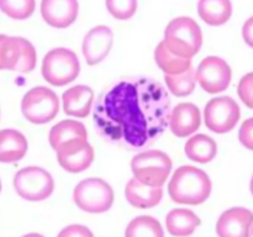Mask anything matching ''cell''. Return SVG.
<instances>
[{"label":"cell","mask_w":253,"mask_h":237,"mask_svg":"<svg viewBox=\"0 0 253 237\" xmlns=\"http://www.w3.org/2000/svg\"><path fill=\"white\" fill-rule=\"evenodd\" d=\"M172 111L167 88L147 77L114 81L96 99L93 122L106 142L127 151L147 150L169 125Z\"/></svg>","instance_id":"cell-1"},{"label":"cell","mask_w":253,"mask_h":237,"mask_svg":"<svg viewBox=\"0 0 253 237\" xmlns=\"http://www.w3.org/2000/svg\"><path fill=\"white\" fill-rule=\"evenodd\" d=\"M212 184L209 175L194 165H180L168 183L170 199L182 205H200L209 199Z\"/></svg>","instance_id":"cell-2"},{"label":"cell","mask_w":253,"mask_h":237,"mask_svg":"<svg viewBox=\"0 0 253 237\" xmlns=\"http://www.w3.org/2000/svg\"><path fill=\"white\" fill-rule=\"evenodd\" d=\"M163 42L175 56L192 59L202 48V29L192 17H175L166 27Z\"/></svg>","instance_id":"cell-3"},{"label":"cell","mask_w":253,"mask_h":237,"mask_svg":"<svg viewBox=\"0 0 253 237\" xmlns=\"http://www.w3.org/2000/svg\"><path fill=\"white\" fill-rule=\"evenodd\" d=\"M41 73L44 80L51 85L64 86L78 78L81 73V62L72 49L58 47L44 54Z\"/></svg>","instance_id":"cell-4"},{"label":"cell","mask_w":253,"mask_h":237,"mask_svg":"<svg viewBox=\"0 0 253 237\" xmlns=\"http://www.w3.org/2000/svg\"><path fill=\"white\" fill-rule=\"evenodd\" d=\"M172 159L160 150H145L131 160L133 178L151 187H163L172 172Z\"/></svg>","instance_id":"cell-5"},{"label":"cell","mask_w":253,"mask_h":237,"mask_svg":"<svg viewBox=\"0 0 253 237\" xmlns=\"http://www.w3.org/2000/svg\"><path fill=\"white\" fill-rule=\"evenodd\" d=\"M73 200L77 206L89 214H103L114 204V190L101 178H86L76 185Z\"/></svg>","instance_id":"cell-6"},{"label":"cell","mask_w":253,"mask_h":237,"mask_svg":"<svg viewBox=\"0 0 253 237\" xmlns=\"http://www.w3.org/2000/svg\"><path fill=\"white\" fill-rule=\"evenodd\" d=\"M21 113L27 121L36 125L49 122L59 113L58 95L47 86H35L22 98Z\"/></svg>","instance_id":"cell-7"},{"label":"cell","mask_w":253,"mask_h":237,"mask_svg":"<svg viewBox=\"0 0 253 237\" xmlns=\"http://www.w3.org/2000/svg\"><path fill=\"white\" fill-rule=\"evenodd\" d=\"M14 188L20 198L29 201L48 199L54 190L51 173L36 165L20 169L14 177Z\"/></svg>","instance_id":"cell-8"},{"label":"cell","mask_w":253,"mask_h":237,"mask_svg":"<svg viewBox=\"0 0 253 237\" xmlns=\"http://www.w3.org/2000/svg\"><path fill=\"white\" fill-rule=\"evenodd\" d=\"M241 118V109L231 96H216L208 101L204 109V122L215 133H226L234 130Z\"/></svg>","instance_id":"cell-9"},{"label":"cell","mask_w":253,"mask_h":237,"mask_svg":"<svg viewBox=\"0 0 253 237\" xmlns=\"http://www.w3.org/2000/svg\"><path fill=\"white\" fill-rule=\"evenodd\" d=\"M197 79L203 90L207 93H222L231 83V67L221 57L209 56L198 66Z\"/></svg>","instance_id":"cell-10"},{"label":"cell","mask_w":253,"mask_h":237,"mask_svg":"<svg viewBox=\"0 0 253 237\" xmlns=\"http://www.w3.org/2000/svg\"><path fill=\"white\" fill-rule=\"evenodd\" d=\"M54 152L59 165L69 173L84 172L94 160V148L85 138L64 143Z\"/></svg>","instance_id":"cell-11"},{"label":"cell","mask_w":253,"mask_h":237,"mask_svg":"<svg viewBox=\"0 0 253 237\" xmlns=\"http://www.w3.org/2000/svg\"><path fill=\"white\" fill-rule=\"evenodd\" d=\"M219 237H253V211L242 206L230 207L216 222Z\"/></svg>","instance_id":"cell-12"},{"label":"cell","mask_w":253,"mask_h":237,"mask_svg":"<svg viewBox=\"0 0 253 237\" xmlns=\"http://www.w3.org/2000/svg\"><path fill=\"white\" fill-rule=\"evenodd\" d=\"M114 42V34L105 25L93 27L84 36L82 52L89 66H96L108 57Z\"/></svg>","instance_id":"cell-13"},{"label":"cell","mask_w":253,"mask_h":237,"mask_svg":"<svg viewBox=\"0 0 253 237\" xmlns=\"http://www.w3.org/2000/svg\"><path fill=\"white\" fill-rule=\"evenodd\" d=\"M79 14L78 0H41V16L54 29H67Z\"/></svg>","instance_id":"cell-14"},{"label":"cell","mask_w":253,"mask_h":237,"mask_svg":"<svg viewBox=\"0 0 253 237\" xmlns=\"http://www.w3.org/2000/svg\"><path fill=\"white\" fill-rule=\"evenodd\" d=\"M202 125V114L193 103H180L172 109L169 116V130L174 136L185 138L193 136Z\"/></svg>","instance_id":"cell-15"},{"label":"cell","mask_w":253,"mask_h":237,"mask_svg":"<svg viewBox=\"0 0 253 237\" xmlns=\"http://www.w3.org/2000/svg\"><path fill=\"white\" fill-rule=\"evenodd\" d=\"M94 91L90 86L79 84L67 89L62 95V105L66 115L84 118L94 108Z\"/></svg>","instance_id":"cell-16"},{"label":"cell","mask_w":253,"mask_h":237,"mask_svg":"<svg viewBox=\"0 0 253 237\" xmlns=\"http://www.w3.org/2000/svg\"><path fill=\"white\" fill-rule=\"evenodd\" d=\"M125 198L128 204L137 209H151L157 206L163 198L161 187H151L131 178L125 187Z\"/></svg>","instance_id":"cell-17"},{"label":"cell","mask_w":253,"mask_h":237,"mask_svg":"<svg viewBox=\"0 0 253 237\" xmlns=\"http://www.w3.org/2000/svg\"><path fill=\"white\" fill-rule=\"evenodd\" d=\"M202 224L200 217L193 210L177 207L170 210L166 216L167 231L174 237H188L194 234Z\"/></svg>","instance_id":"cell-18"},{"label":"cell","mask_w":253,"mask_h":237,"mask_svg":"<svg viewBox=\"0 0 253 237\" xmlns=\"http://www.w3.org/2000/svg\"><path fill=\"white\" fill-rule=\"evenodd\" d=\"M29 148L26 137L20 131L5 128L0 131V162L14 163L25 157Z\"/></svg>","instance_id":"cell-19"},{"label":"cell","mask_w":253,"mask_h":237,"mask_svg":"<svg viewBox=\"0 0 253 237\" xmlns=\"http://www.w3.org/2000/svg\"><path fill=\"white\" fill-rule=\"evenodd\" d=\"M184 153L187 158L197 163H209L216 157L217 143L210 136L197 133L188 138L184 145Z\"/></svg>","instance_id":"cell-20"},{"label":"cell","mask_w":253,"mask_h":237,"mask_svg":"<svg viewBox=\"0 0 253 237\" xmlns=\"http://www.w3.org/2000/svg\"><path fill=\"white\" fill-rule=\"evenodd\" d=\"M81 138L88 140V132H86L85 126L81 121L72 120V118L59 121L49 130L48 133L49 145L53 148V151H56L59 146L64 145V143L74 140H81Z\"/></svg>","instance_id":"cell-21"},{"label":"cell","mask_w":253,"mask_h":237,"mask_svg":"<svg viewBox=\"0 0 253 237\" xmlns=\"http://www.w3.org/2000/svg\"><path fill=\"white\" fill-rule=\"evenodd\" d=\"M198 14L205 24L221 26L231 17L232 2L231 0H199Z\"/></svg>","instance_id":"cell-22"},{"label":"cell","mask_w":253,"mask_h":237,"mask_svg":"<svg viewBox=\"0 0 253 237\" xmlns=\"http://www.w3.org/2000/svg\"><path fill=\"white\" fill-rule=\"evenodd\" d=\"M155 61L156 64L160 67V69L166 76H175V74L184 73L185 71L192 68V59L175 56L167 48L163 41H161L156 47Z\"/></svg>","instance_id":"cell-23"},{"label":"cell","mask_w":253,"mask_h":237,"mask_svg":"<svg viewBox=\"0 0 253 237\" xmlns=\"http://www.w3.org/2000/svg\"><path fill=\"white\" fill-rule=\"evenodd\" d=\"M22 37L0 35V71H15L21 58Z\"/></svg>","instance_id":"cell-24"},{"label":"cell","mask_w":253,"mask_h":237,"mask_svg":"<svg viewBox=\"0 0 253 237\" xmlns=\"http://www.w3.org/2000/svg\"><path fill=\"white\" fill-rule=\"evenodd\" d=\"M125 237H165V230L156 217L141 215L128 222Z\"/></svg>","instance_id":"cell-25"},{"label":"cell","mask_w":253,"mask_h":237,"mask_svg":"<svg viewBox=\"0 0 253 237\" xmlns=\"http://www.w3.org/2000/svg\"><path fill=\"white\" fill-rule=\"evenodd\" d=\"M165 81L169 93H172L174 96L184 98L194 91L198 81L197 71L192 67L184 73L175 74V76H166L165 74Z\"/></svg>","instance_id":"cell-26"},{"label":"cell","mask_w":253,"mask_h":237,"mask_svg":"<svg viewBox=\"0 0 253 237\" xmlns=\"http://www.w3.org/2000/svg\"><path fill=\"white\" fill-rule=\"evenodd\" d=\"M35 0H0V10L14 20H26L34 14Z\"/></svg>","instance_id":"cell-27"},{"label":"cell","mask_w":253,"mask_h":237,"mask_svg":"<svg viewBox=\"0 0 253 237\" xmlns=\"http://www.w3.org/2000/svg\"><path fill=\"white\" fill-rule=\"evenodd\" d=\"M108 11L116 20H130L137 11V0H105Z\"/></svg>","instance_id":"cell-28"},{"label":"cell","mask_w":253,"mask_h":237,"mask_svg":"<svg viewBox=\"0 0 253 237\" xmlns=\"http://www.w3.org/2000/svg\"><path fill=\"white\" fill-rule=\"evenodd\" d=\"M37 62V54L36 49H35L34 44L29 41V40L22 37V52L21 58H20L19 64H17L15 72L19 73H29V72L34 71L36 67Z\"/></svg>","instance_id":"cell-29"},{"label":"cell","mask_w":253,"mask_h":237,"mask_svg":"<svg viewBox=\"0 0 253 237\" xmlns=\"http://www.w3.org/2000/svg\"><path fill=\"white\" fill-rule=\"evenodd\" d=\"M237 94L242 103L253 110V72L245 74L237 85Z\"/></svg>","instance_id":"cell-30"},{"label":"cell","mask_w":253,"mask_h":237,"mask_svg":"<svg viewBox=\"0 0 253 237\" xmlns=\"http://www.w3.org/2000/svg\"><path fill=\"white\" fill-rule=\"evenodd\" d=\"M239 141L245 148L253 151V118H246L239 130Z\"/></svg>","instance_id":"cell-31"},{"label":"cell","mask_w":253,"mask_h":237,"mask_svg":"<svg viewBox=\"0 0 253 237\" xmlns=\"http://www.w3.org/2000/svg\"><path fill=\"white\" fill-rule=\"evenodd\" d=\"M57 237H94L93 232L86 226L81 224H73L64 227Z\"/></svg>","instance_id":"cell-32"},{"label":"cell","mask_w":253,"mask_h":237,"mask_svg":"<svg viewBox=\"0 0 253 237\" xmlns=\"http://www.w3.org/2000/svg\"><path fill=\"white\" fill-rule=\"evenodd\" d=\"M242 39L253 49V16L249 17L242 26Z\"/></svg>","instance_id":"cell-33"},{"label":"cell","mask_w":253,"mask_h":237,"mask_svg":"<svg viewBox=\"0 0 253 237\" xmlns=\"http://www.w3.org/2000/svg\"><path fill=\"white\" fill-rule=\"evenodd\" d=\"M21 237H44V236L41 234H37V232H31V234H26Z\"/></svg>","instance_id":"cell-34"},{"label":"cell","mask_w":253,"mask_h":237,"mask_svg":"<svg viewBox=\"0 0 253 237\" xmlns=\"http://www.w3.org/2000/svg\"><path fill=\"white\" fill-rule=\"evenodd\" d=\"M250 190H251V194H252V197H253V175H252V178H251V182H250Z\"/></svg>","instance_id":"cell-35"},{"label":"cell","mask_w":253,"mask_h":237,"mask_svg":"<svg viewBox=\"0 0 253 237\" xmlns=\"http://www.w3.org/2000/svg\"><path fill=\"white\" fill-rule=\"evenodd\" d=\"M0 190H1V182H0Z\"/></svg>","instance_id":"cell-36"}]
</instances>
